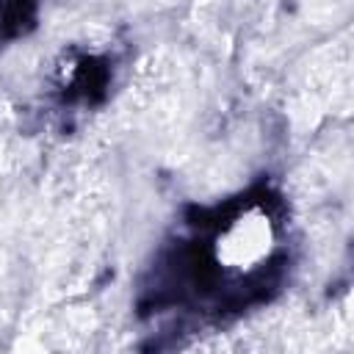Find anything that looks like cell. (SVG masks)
<instances>
[{
    "label": "cell",
    "instance_id": "cell-1",
    "mask_svg": "<svg viewBox=\"0 0 354 354\" xmlns=\"http://www.w3.org/2000/svg\"><path fill=\"white\" fill-rule=\"evenodd\" d=\"M274 249V227L263 210H243L216 235V263L224 268L252 271L268 260Z\"/></svg>",
    "mask_w": 354,
    "mask_h": 354
}]
</instances>
